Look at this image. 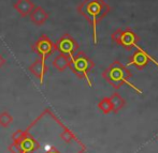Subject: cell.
Masks as SVG:
<instances>
[{
	"instance_id": "1",
	"label": "cell",
	"mask_w": 158,
	"mask_h": 153,
	"mask_svg": "<svg viewBox=\"0 0 158 153\" xmlns=\"http://www.w3.org/2000/svg\"><path fill=\"white\" fill-rule=\"evenodd\" d=\"M112 8L104 0H83L77 6V11L89 23L93 31V42L97 45V26L109 13Z\"/></svg>"
},
{
	"instance_id": "2",
	"label": "cell",
	"mask_w": 158,
	"mask_h": 153,
	"mask_svg": "<svg viewBox=\"0 0 158 153\" xmlns=\"http://www.w3.org/2000/svg\"><path fill=\"white\" fill-rule=\"evenodd\" d=\"M102 77L108 84H110L115 90H118L123 85L129 86L131 89L137 91L139 94L142 93V90L137 88L130 83V78L132 77V73L127 69V66L123 65L119 61L115 60L111 63L106 70L102 72Z\"/></svg>"
},
{
	"instance_id": "3",
	"label": "cell",
	"mask_w": 158,
	"mask_h": 153,
	"mask_svg": "<svg viewBox=\"0 0 158 153\" xmlns=\"http://www.w3.org/2000/svg\"><path fill=\"white\" fill-rule=\"evenodd\" d=\"M68 68H70L73 74L77 75L79 78L85 79L89 87H93V81L89 78V74L95 68V63L85 53L77 52V54L70 58Z\"/></svg>"
},
{
	"instance_id": "4",
	"label": "cell",
	"mask_w": 158,
	"mask_h": 153,
	"mask_svg": "<svg viewBox=\"0 0 158 153\" xmlns=\"http://www.w3.org/2000/svg\"><path fill=\"white\" fill-rule=\"evenodd\" d=\"M111 39L116 45L122 46L126 50H131L133 47H137L140 42V37L130 27L119 28L111 34Z\"/></svg>"
},
{
	"instance_id": "5",
	"label": "cell",
	"mask_w": 158,
	"mask_h": 153,
	"mask_svg": "<svg viewBox=\"0 0 158 153\" xmlns=\"http://www.w3.org/2000/svg\"><path fill=\"white\" fill-rule=\"evenodd\" d=\"M31 50L43 60H46V58H48L53 53L56 52L55 50V43H53V41L46 34H42L32 44Z\"/></svg>"
},
{
	"instance_id": "6",
	"label": "cell",
	"mask_w": 158,
	"mask_h": 153,
	"mask_svg": "<svg viewBox=\"0 0 158 153\" xmlns=\"http://www.w3.org/2000/svg\"><path fill=\"white\" fill-rule=\"evenodd\" d=\"M55 50L59 54L66 55L68 57H72L79 50V43L68 33H64L55 43Z\"/></svg>"
},
{
	"instance_id": "7",
	"label": "cell",
	"mask_w": 158,
	"mask_h": 153,
	"mask_svg": "<svg viewBox=\"0 0 158 153\" xmlns=\"http://www.w3.org/2000/svg\"><path fill=\"white\" fill-rule=\"evenodd\" d=\"M150 61L155 62V64L158 65V63L152 58V56H150L145 50L142 49V48L138 45L137 50H135V52L132 54V56L129 58V61H128V63H127L126 66L128 68V66L132 65V66H135L137 70L141 71V70H143V69L145 68L148 63H150Z\"/></svg>"
},
{
	"instance_id": "8",
	"label": "cell",
	"mask_w": 158,
	"mask_h": 153,
	"mask_svg": "<svg viewBox=\"0 0 158 153\" xmlns=\"http://www.w3.org/2000/svg\"><path fill=\"white\" fill-rule=\"evenodd\" d=\"M28 69H29V71L32 73L33 76H35L39 79L40 83L41 84L43 83V77L45 76V74L48 71V68L45 63V60H43V59H41V58L35 59V60L30 64Z\"/></svg>"
},
{
	"instance_id": "9",
	"label": "cell",
	"mask_w": 158,
	"mask_h": 153,
	"mask_svg": "<svg viewBox=\"0 0 158 153\" xmlns=\"http://www.w3.org/2000/svg\"><path fill=\"white\" fill-rule=\"evenodd\" d=\"M19 147L21 148L23 153H32L35 150L39 149V143L35 141V139L32 136H30L27 132L23 136V138L17 143Z\"/></svg>"
},
{
	"instance_id": "10",
	"label": "cell",
	"mask_w": 158,
	"mask_h": 153,
	"mask_svg": "<svg viewBox=\"0 0 158 153\" xmlns=\"http://www.w3.org/2000/svg\"><path fill=\"white\" fill-rule=\"evenodd\" d=\"M29 17H30V21H31L35 26H42L46 23V21L48 19L50 15H48V13L46 12L42 6H35V8H33L32 11L30 12Z\"/></svg>"
},
{
	"instance_id": "11",
	"label": "cell",
	"mask_w": 158,
	"mask_h": 153,
	"mask_svg": "<svg viewBox=\"0 0 158 153\" xmlns=\"http://www.w3.org/2000/svg\"><path fill=\"white\" fill-rule=\"evenodd\" d=\"M13 6L22 17H27L35 8V3L31 0H16Z\"/></svg>"
},
{
	"instance_id": "12",
	"label": "cell",
	"mask_w": 158,
	"mask_h": 153,
	"mask_svg": "<svg viewBox=\"0 0 158 153\" xmlns=\"http://www.w3.org/2000/svg\"><path fill=\"white\" fill-rule=\"evenodd\" d=\"M109 99H110L111 105H112V112H115V114H117L119 110H122L125 107L126 101L118 92H114Z\"/></svg>"
},
{
	"instance_id": "13",
	"label": "cell",
	"mask_w": 158,
	"mask_h": 153,
	"mask_svg": "<svg viewBox=\"0 0 158 153\" xmlns=\"http://www.w3.org/2000/svg\"><path fill=\"white\" fill-rule=\"evenodd\" d=\"M69 62H70V57L66 56V55L59 54L53 60V66L56 69L58 72H64L67 68L69 66Z\"/></svg>"
},
{
	"instance_id": "14",
	"label": "cell",
	"mask_w": 158,
	"mask_h": 153,
	"mask_svg": "<svg viewBox=\"0 0 158 153\" xmlns=\"http://www.w3.org/2000/svg\"><path fill=\"white\" fill-rule=\"evenodd\" d=\"M98 108H99L100 112L104 115H108V114H110V112H112V105H111L110 99L106 96L102 97L99 101V103H98Z\"/></svg>"
},
{
	"instance_id": "15",
	"label": "cell",
	"mask_w": 158,
	"mask_h": 153,
	"mask_svg": "<svg viewBox=\"0 0 158 153\" xmlns=\"http://www.w3.org/2000/svg\"><path fill=\"white\" fill-rule=\"evenodd\" d=\"M12 122H13V117L8 112H2L0 114V126L8 128Z\"/></svg>"
},
{
	"instance_id": "16",
	"label": "cell",
	"mask_w": 158,
	"mask_h": 153,
	"mask_svg": "<svg viewBox=\"0 0 158 153\" xmlns=\"http://www.w3.org/2000/svg\"><path fill=\"white\" fill-rule=\"evenodd\" d=\"M60 137L64 143H70V141H72L73 139L75 138L74 134H73V133L67 128H64V131L60 133Z\"/></svg>"
},
{
	"instance_id": "17",
	"label": "cell",
	"mask_w": 158,
	"mask_h": 153,
	"mask_svg": "<svg viewBox=\"0 0 158 153\" xmlns=\"http://www.w3.org/2000/svg\"><path fill=\"white\" fill-rule=\"evenodd\" d=\"M25 134H26V131H22V130H17L15 133H13V135H12L13 143H19V141L23 138V136Z\"/></svg>"
},
{
	"instance_id": "18",
	"label": "cell",
	"mask_w": 158,
	"mask_h": 153,
	"mask_svg": "<svg viewBox=\"0 0 158 153\" xmlns=\"http://www.w3.org/2000/svg\"><path fill=\"white\" fill-rule=\"evenodd\" d=\"M9 151L11 153H23L21 150V148L19 147L17 143H12L10 146H9Z\"/></svg>"
},
{
	"instance_id": "19",
	"label": "cell",
	"mask_w": 158,
	"mask_h": 153,
	"mask_svg": "<svg viewBox=\"0 0 158 153\" xmlns=\"http://www.w3.org/2000/svg\"><path fill=\"white\" fill-rule=\"evenodd\" d=\"M4 64H6V59H4L3 57L1 56V55H0V69H1L2 66L4 65Z\"/></svg>"
},
{
	"instance_id": "20",
	"label": "cell",
	"mask_w": 158,
	"mask_h": 153,
	"mask_svg": "<svg viewBox=\"0 0 158 153\" xmlns=\"http://www.w3.org/2000/svg\"><path fill=\"white\" fill-rule=\"evenodd\" d=\"M46 153H59V152H58V151H56V150L53 149V150H50V151H48Z\"/></svg>"
}]
</instances>
